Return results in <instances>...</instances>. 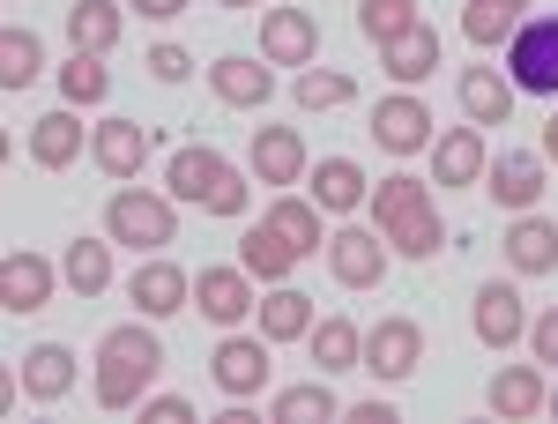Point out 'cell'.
<instances>
[{
  "label": "cell",
  "mask_w": 558,
  "mask_h": 424,
  "mask_svg": "<svg viewBox=\"0 0 558 424\" xmlns=\"http://www.w3.org/2000/svg\"><path fill=\"white\" fill-rule=\"evenodd\" d=\"M373 142H380L387 157H417V149H432V112H425V97H380L373 105Z\"/></svg>",
  "instance_id": "7c38bea8"
},
{
  "label": "cell",
  "mask_w": 558,
  "mask_h": 424,
  "mask_svg": "<svg viewBox=\"0 0 558 424\" xmlns=\"http://www.w3.org/2000/svg\"><path fill=\"white\" fill-rule=\"evenodd\" d=\"M514 8H536V0H514Z\"/></svg>",
  "instance_id": "7dc6e473"
},
{
  "label": "cell",
  "mask_w": 558,
  "mask_h": 424,
  "mask_svg": "<svg viewBox=\"0 0 558 424\" xmlns=\"http://www.w3.org/2000/svg\"><path fill=\"white\" fill-rule=\"evenodd\" d=\"M470 320H476V342H484V350H514V342L529 336V313H521L514 283H484L476 305H470Z\"/></svg>",
  "instance_id": "ac0fdd59"
},
{
  "label": "cell",
  "mask_w": 558,
  "mask_h": 424,
  "mask_svg": "<svg viewBox=\"0 0 558 424\" xmlns=\"http://www.w3.org/2000/svg\"><path fill=\"white\" fill-rule=\"evenodd\" d=\"M492 165V149H484V128H447L432 134V186H476Z\"/></svg>",
  "instance_id": "e0dca14e"
},
{
  "label": "cell",
  "mask_w": 558,
  "mask_h": 424,
  "mask_svg": "<svg viewBox=\"0 0 558 424\" xmlns=\"http://www.w3.org/2000/svg\"><path fill=\"white\" fill-rule=\"evenodd\" d=\"M529 350H536V365H558V305H544L529 320Z\"/></svg>",
  "instance_id": "60d3db41"
},
{
  "label": "cell",
  "mask_w": 558,
  "mask_h": 424,
  "mask_svg": "<svg viewBox=\"0 0 558 424\" xmlns=\"http://www.w3.org/2000/svg\"><path fill=\"white\" fill-rule=\"evenodd\" d=\"M373 231L402 261H432L439 254V202H432V179H410V171H387L373 186Z\"/></svg>",
  "instance_id": "7a4b0ae2"
},
{
  "label": "cell",
  "mask_w": 558,
  "mask_h": 424,
  "mask_svg": "<svg viewBox=\"0 0 558 424\" xmlns=\"http://www.w3.org/2000/svg\"><path fill=\"white\" fill-rule=\"evenodd\" d=\"M142 424H194L186 395H142Z\"/></svg>",
  "instance_id": "ab89813d"
},
{
  "label": "cell",
  "mask_w": 558,
  "mask_h": 424,
  "mask_svg": "<svg viewBox=\"0 0 558 424\" xmlns=\"http://www.w3.org/2000/svg\"><path fill=\"white\" fill-rule=\"evenodd\" d=\"M216 8H268V0H216Z\"/></svg>",
  "instance_id": "f6af8a7d"
},
{
  "label": "cell",
  "mask_w": 558,
  "mask_h": 424,
  "mask_svg": "<svg viewBox=\"0 0 558 424\" xmlns=\"http://www.w3.org/2000/svg\"><path fill=\"white\" fill-rule=\"evenodd\" d=\"M417 365H425V328H417L410 313H387V320L365 328V373H373L380 387L410 380Z\"/></svg>",
  "instance_id": "8992f818"
},
{
  "label": "cell",
  "mask_w": 558,
  "mask_h": 424,
  "mask_svg": "<svg viewBox=\"0 0 558 424\" xmlns=\"http://www.w3.org/2000/svg\"><path fill=\"white\" fill-rule=\"evenodd\" d=\"M209 89H216V105H231V112H260L276 97V75L260 68L254 52H223L209 68Z\"/></svg>",
  "instance_id": "2e32d148"
},
{
  "label": "cell",
  "mask_w": 558,
  "mask_h": 424,
  "mask_svg": "<svg viewBox=\"0 0 558 424\" xmlns=\"http://www.w3.org/2000/svg\"><path fill=\"white\" fill-rule=\"evenodd\" d=\"M425 15H417V0H357V31L365 45H395L402 31H417Z\"/></svg>",
  "instance_id": "e575fe53"
},
{
  "label": "cell",
  "mask_w": 558,
  "mask_h": 424,
  "mask_svg": "<svg viewBox=\"0 0 558 424\" xmlns=\"http://www.w3.org/2000/svg\"><path fill=\"white\" fill-rule=\"evenodd\" d=\"M454 97H462V120H470V128H507L521 89L507 83L499 68H462V75H454Z\"/></svg>",
  "instance_id": "9a60e30c"
},
{
  "label": "cell",
  "mask_w": 558,
  "mask_h": 424,
  "mask_svg": "<svg viewBox=\"0 0 558 424\" xmlns=\"http://www.w3.org/2000/svg\"><path fill=\"white\" fill-rule=\"evenodd\" d=\"M544 395H551V387H544L536 365H499L492 387H484V410H492V417H507V424H521V417H536V410H544Z\"/></svg>",
  "instance_id": "7402d4cb"
},
{
  "label": "cell",
  "mask_w": 558,
  "mask_h": 424,
  "mask_svg": "<svg viewBox=\"0 0 558 424\" xmlns=\"http://www.w3.org/2000/svg\"><path fill=\"white\" fill-rule=\"evenodd\" d=\"M350 424H395V402L373 395V402H357V410H350Z\"/></svg>",
  "instance_id": "7bdbcfd3"
},
{
  "label": "cell",
  "mask_w": 558,
  "mask_h": 424,
  "mask_svg": "<svg viewBox=\"0 0 558 424\" xmlns=\"http://www.w3.org/2000/svg\"><path fill=\"white\" fill-rule=\"evenodd\" d=\"M105 231H112V246H134V254H157V246H172L179 216L165 194H142V186H120L112 202H105Z\"/></svg>",
  "instance_id": "277c9868"
},
{
  "label": "cell",
  "mask_w": 558,
  "mask_h": 424,
  "mask_svg": "<svg viewBox=\"0 0 558 424\" xmlns=\"http://www.w3.org/2000/svg\"><path fill=\"white\" fill-rule=\"evenodd\" d=\"M194 305H202V320H216V328H239L254 313V276L246 268H202L194 276Z\"/></svg>",
  "instance_id": "ffe728a7"
},
{
  "label": "cell",
  "mask_w": 558,
  "mask_h": 424,
  "mask_svg": "<svg viewBox=\"0 0 558 424\" xmlns=\"http://www.w3.org/2000/svg\"><path fill=\"white\" fill-rule=\"evenodd\" d=\"M544 165H558V112H551V128H544Z\"/></svg>",
  "instance_id": "ee69618b"
},
{
  "label": "cell",
  "mask_w": 558,
  "mask_h": 424,
  "mask_svg": "<svg viewBox=\"0 0 558 424\" xmlns=\"http://www.w3.org/2000/svg\"><path fill=\"white\" fill-rule=\"evenodd\" d=\"M142 68H149L157 83H186V75H194V52H186V45H149Z\"/></svg>",
  "instance_id": "f35d334b"
},
{
  "label": "cell",
  "mask_w": 558,
  "mask_h": 424,
  "mask_svg": "<svg viewBox=\"0 0 558 424\" xmlns=\"http://www.w3.org/2000/svg\"><path fill=\"white\" fill-rule=\"evenodd\" d=\"M514 23H521V8H514V0H470V8H462V38L484 45V52L514 38Z\"/></svg>",
  "instance_id": "d590c367"
},
{
  "label": "cell",
  "mask_w": 558,
  "mask_h": 424,
  "mask_svg": "<svg viewBox=\"0 0 558 424\" xmlns=\"http://www.w3.org/2000/svg\"><path fill=\"white\" fill-rule=\"evenodd\" d=\"M544 410H551V417H558V387H551V395H544Z\"/></svg>",
  "instance_id": "bcb514c9"
},
{
  "label": "cell",
  "mask_w": 558,
  "mask_h": 424,
  "mask_svg": "<svg viewBox=\"0 0 558 424\" xmlns=\"http://www.w3.org/2000/svg\"><path fill=\"white\" fill-rule=\"evenodd\" d=\"M239 268H246V276H260V283H283V276L299 268V246H291L276 223H254V231L239 239Z\"/></svg>",
  "instance_id": "83f0119b"
},
{
  "label": "cell",
  "mask_w": 558,
  "mask_h": 424,
  "mask_svg": "<svg viewBox=\"0 0 558 424\" xmlns=\"http://www.w3.org/2000/svg\"><path fill=\"white\" fill-rule=\"evenodd\" d=\"M305 328H313V298L291 291V283H268V298H260V336L268 342H305Z\"/></svg>",
  "instance_id": "4dcf8cb0"
},
{
  "label": "cell",
  "mask_w": 558,
  "mask_h": 424,
  "mask_svg": "<svg viewBox=\"0 0 558 424\" xmlns=\"http://www.w3.org/2000/svg\"><path fill=\"white\" fill-rule=\"evenodd\" d=\"M165 186H172V202H186V209L246 216V179H239V165H231V157H216L209 142H202V149H172Z\"/></svg>",
  "instance_id": "3957f363"
},
{
  "label": "cell",
  "mask_w": 558,
  "mask_h": 424,
  "mask_svg": "<svg viewBox=\"0 0 558 424\" xmlns=\"http://www.w3.org/2000/svg\"><path fill=\"white\" fill-rule=\"evenodd\" d=\"M60 283L75 298H97V291H112V246L105 239H68V254H60Z\"/></svg>",
  "instance_id": "484cf974"
},
{
  "label": "cell",
  "mask_w": 558,
  "mask_h": 424,
  "mask_svg": "<svg viewBox=\"0 0 558 424\" xmlns=\"http://www.w3.org/2000/svg\"><path fill=\"white\" fill-rule=\"evenodd\" d=\"M89 128L75 120V112H45V120H31V165L38 171H68L75 157H83Z\"/></svg>",
  "instance_id": "603a6c76"
},
{
  "label": "cell",
  "mask_w": 558,
  "mask_h": 424,
  "mask_svg": "<svg viewBox=\"0 0 558 424\" xmlns=\"http://www.w3.org/2000/svg\"><path fill=\"white\" fill-rule=\"evenodd\" d=\"M68 387H75V350H68V342L23 350V395H31V402H60Z\"/></svg>",
  "instance_id": "cb8c5ba5"
},
{
  "label": "cell",
  "mask_w": 558,
  "mask_h": 424,
  "mask_svg": "<svg viewBox=\"0 0 558 424\" xmlns=\"http://www.w3.org/2000/svg\"><path fill=\"white\" fill-rule=\"evenodd\" d=\"M268 223L299 246V261L305 254H328V239H320V209H313L305 194H276V202H268Z\"/></svg>",
  "instance_id": "d6a6232c"
},
{
  "label": "cell",
  "mask_w": 558,
  "mask_h": 424,
  "mask_svg": "<svg viewBox=\"0 0 558 424\" xmlns=\"http://www.w3.org/2000/svg\"><path fill=\"white\" fill-rule=\"evenodd\" d=\"M52 283H60V268L45 254H8L0 261V313H45L52 305Z\"/></svg>",
  "instance_id": "5bb4252c"
},
{
  "label": "cell",
  "mask_w": 558,
  "mask_h": 424,
  "mask_svg": "<svg viewBox=\"0 0 558 424\" xmlns=\"http://www.w3.org/2000/svg\"><path fill=\"white\" fill-rule=\"evenodd\" d=\"M507 83L529 97H558V15H529L507 38Z\"/></svg>",
  "instance_id": "5b68a950"
},
{
  "label": "cell",
  "mask_w": 558,
  "mask_h": 424,
  "mask_svg": "<svg viewBox=\"0 0 558 424\" xmlns=\"http://www.w3.org/2000/svg\"><path fill=\"white\" fill-rule=\"evenodd\" d=\"M357 97V83H350L343 68H305L299 75V105L305 112H336V105H350Z\"/></svg>",
  "instance_id": "74e56055"
},
{
  "label": "cell",
  "mask_w": 558,
  "mask_h": 424,
  "mask_svg": "<svg viewBox=\"0 0 558 424\" xmlns=\"http://www.w3.org/2000/svg\"><path fill=\"white\" fill-rule=\"evenodd\" d=\"M134 15H142V23H172V15H186V8H194V0H128Z\"/></svg>",
  "instance_id": "b9f144b4"
},
{
  "label": "cell",
  "mask_w": 558,
  "mask_h": 424,
  "mask_svg": "<svg viewBox=\"0 0 558 424\" xmlns=\"http://www.w3.org/2000/svg\"><path fill=\"white\" fill-rule=\"evenodd\" d=\"M305 350H313V365H320V373H350V365H365V336L350 328L343 313L313 320V328H305Z\"/></svg>",
  "instance_id": "f1b7e54d"
},
{
  "label": "cell",
  "mask_w": 558,
  "mask_h": 424,
  "mask_svg": "<svg viewBox=\"0 0 558 424\" xmlns=\"http://www.w3.org/2000/svg\"><path fill=\"white\" fill-rule=\"evenodd\" d=\"M268 350H276L268 336H223V342H216V358H209L216 387H223L231 402L260 395V387H268V373H276V358H268Z\"/></svg>",
  "instance_id": "9c48e42d"
},
{
  "label": "cell",
  "mask_w": 558,
  "mask_h": 424,
  "mask_svg": "<svg viewBox=\"0 0 558 424\" xmlns=\"http://www.w3.org/2000/svg\"><path fill=\"white\" fill-rule=\"evenodd\" d=\"M38 68H45V45H38V31H0V89L8 97H23V89L38 83Z\"/></svg>",
  "instance_id": "1f68e13d"
},
{
  "label": "cell",
  "mask_w": 558,
  "mask_h": 424,
  "mask_svg": "<svg viewBox=\"0 0 558 424\" xmlns=\"http://www.w3.org/2000/svg\"><path fill=\"white\" fill-rule=\"evenodd\" d=\"M268 417H276V424H313V417H320V424H328V417H343V402H336V387H328V373H320V380H305V387H283Z\"/></svg>",
  "instance_id": "836d02e7"
},
{
  "label": "cell",
  "mask_w": 558,
  "mask_h": 424,
  "mask_svg": "<svg viewBox=\"0 0 558 424\" xmlns=\"http://www.w3.org/2000/svg\"><path fill=\"white\" fill-rule=\"evenodd\" d=\"M60 97H68V105H105V97H112L105 60H97V52H68V68H60Z\"/></svg>",
  "instance_id": "8d00e7d4"
},
{
  "label": "cell",
  "mask_w": 558,
  "mask_h": 424,
  "mask_svg": "<svg viewBox=\"0 0 558 424\" xmlns=\"http://www.w3.org/2000/svg\"><path fill=\"white\" fill-rule=\"evenodd\" d=\"M320 52V23L305 8H260V60L268 68H313Z\"/></svg>",
  "instance_id": "8fae6325"
},
{
  "label": "cell",
  "mask_w": 558,
  "mask_h": 424,
  "mask_svg": "<svg viewBox=\"0 0 558 424\" xmlns=\"http://www.w3.org/2000/svg\"><path fill=\"white\" fill-rule=\"evenodd\" d=\"M499 254H507L514 276H551V268H558V223H544L536 209L514 216V223H507V239H499Z\"/></svg>",
  "instance_id": "44dd1931"
},
{
  "label": "cell",
  "mask_w": 558,
  "mask_h": 424,
  "mask_svg": "<svg viewBox=\"0 0 558 424\" xmlns=\"http://www.w3.org/2000/svg\"><path fill=\"white\" fill-rule=\"evenodd\" d=\"M484 194L507 216H529L544 202V149H507V157H492V165H484Z\"/></svg>",
  "instance_id": "30bf717a"
},
{
  "label": "cell",
  "mask_w": 558,
  "mask_h": 424,
  "mask_svg": "<svg viewBox=\"0 0 558 424\" xmlns=\"http://www.w3.org/2000/svg\"><path fill=\"white\" fill-rule=\"evenodd\" d=\"M149 157V128L142 120H97L89 128V165L105 171V179H134Z\"/></svg>",
  "instance_id": "d6986e66"
},
{
  "label": "cell",
  "mask_w": 558,
  "mask_h": 424,
  "mask_svg": "<svg viewBox=\"0 0 558 424\" xmlns=\"http://www.w3.org/2000/svg\"><path fill=\"white\" fill-rule=\"evenodd\" d=\"M387 254H395V246H387L373 223H343V231L328 239V268H336L343 291H380L387 283Z\"/></svg>",
  "instance_id": "52a82bcc"
},
{
  "label": "cell",
  "mask_w": 558,
  "mask_h": 424,
  "mask_svg": "<svg viewBox=\"0 0 558 424\" xmlns=\"http://www.w3.org/2000/svg\"><path fill=\"white\" fill-rule=\"evenodd\" d=\"M128 305L142 313V320H172V313H186V305H194V276H186L179 261L149 254V261L128 276Z\"/></svg>",
  "instance_id": "ba28073f"
},
{
  "label": "cell",
  "mask_w": 558,
  "mask_h": 424,
  "mask_svg": "<svg viewBox=\"0 0 558 424\" xmlns=\"http://www.w3.org/2000/svg\"><path fill=\"white\" fill-rule=\"evenodd\" d=\"M157 373H165V342L149 320L105 328V342H97V410H142Z\"/></svg>",
  "instance_id": "6da1fadb"
},
{
  "label": "cell",
  "mask_w": 558,
  "mask_h": 424,
  "mask_svg": "<svg viewBox=\"0 0 558 424\" xmlns=\"http://www.w3.org/2000/svg\"><path fill=\"white\" fill-rule=\"evenodd\" d=\"M120 31H128V23H120V0H75V8H68V45H75V52H97V60H105V52L120 45Z\"/></svg>",
  "instance_id": "4316f807"
},
{
  "label": "cell",
  "mask_w": 558,
  "mask_h": 424,
  "mask_svg": "<svg viewBox=\"0 0 558 424\" xmlns=\"http://www.w3.org/2000/svg\"><path fill=\"white\" fill-rule=\"evenodd\" d=\"M246 171H254L260 186H299L313 157H305L299 128H254V149H246Z\"/></svg>",
  "instance_id": "4fadbf2b"
},
{
  "label": "cell",
  "mask_w": 558,
  "mask_h": 424,
  "mask_svg": "<svg viewBox=\"0 0 558 424\" xmlns=\"http://www.w3.org/2000/svg\"><path fill=\"white\" fill-rule=\"evenodd\" d=\"M380 68L395 75V83H425V75H439V31L432 23H417V31H402L395 45H380Z\"/></svg>",
  "instance_id": "d4e9b609"
},
{
  "label": "cell",
  "mask_w": 558,
  "mask_h": 424,
  "mask_svg": "<svg viewBox=\"0 0 558 424\" xmlns=\"http://www.w3.org/2000/svg\"><path fill=\"white\" fill-rule=\"evenodd\" d=\"M357 202H373V186H365V171L350 165V157H320V171H313V209H328V216H350Z\"/></svg>",
  "instance_id": "f546056e"
}]
</instances>
